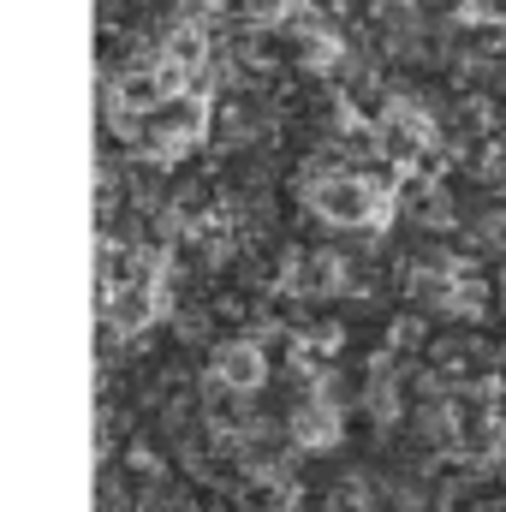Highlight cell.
Masks as SVG:
<instances>
[{"label":"cell","mask_w":506,"mask_h":512,"mask_svg":"<svg viewBox=\"0 0 506 512\" xmlns=\"http://www.w3.org/2000/svg\"><path fill=\"white\" fill-rule=\"evenodd\" d=\"M310 203L328 215V221H346V227H376L387 215V191L364 173H328L310 185Z\"/></svg>","instance_id":"cell-1"},{"label":"cell","mask_w":506,"mask_h":512,"mask_svg":"<svg viewBox=\"0 0 506 512\" xmlns=\"http://www.w3.org/2000/svg\"><path fill=\"white\" fill-rule=\"evenodd\" d=\"M215 376L227 387H251L262 376V358H256V346H221V358H215Z\"/></svg>","instance_id":"cell-2"}]
</instances>
